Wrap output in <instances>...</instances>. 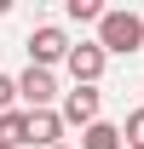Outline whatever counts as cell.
Masks as SVG:
<instances>
[{
    "mask_svg": "<svg viewBox=\"0 0 144 149\" xmlns=\"http://www.w3.org/2000/svg\"><path fill=\"white\" fill-rule=\"evenodd\" d=\"M98 46H104L109 57L144 52V17H138V12H109V17L98 23Z\"/></svg>",
    "mask_w": 144,
    "mask_h": 149,
    "instance_id": "1",
    "label": "cell"
},
{
    "mask_svg": "<svg viewBox=\"0 0 144 149\" xmlns=\"http://www.w3.org/2000/svg\"><path fill=\"white\" fill-rule=\"evenodd\" d=\"M23 46H29V63H35V69H52V63H69V52H75V40L64 35L58 23H35Z\"/></svg>",
    "mask_w": 144,
    "mask_h": 149,
    "instance_id": "2",
    "label": "cell"
},
{
    "mask_svg": "<svg viewBox=\"0 0 144 149\" xmlns=\"http://www.w3.org/2000/svg\"><path fill=\"white\" fill-rule=\"evenodd\" d=\"M18 92H23V109H58V103H64L58 74H52V69H35V63L18 74Z\"/></svg>",
    "mask_w": 144,
    "mask_h": 149,
    "instance_id": "3",
    "label": "cell"
},
{
    "mask_svg": "<svg viewBox=\"0 0 144 149\" xmlns=\"http://www.w3.org/2000/svg\"><path fill=\"white\" fill-rule=\"evenodd\" d=\"M64 69L75 74V86H98V80H104V69H109V52L98 46V40H81V46L69 52V63H64Z\"/></svg>",
    "mask_w": 144,
    "mask_h": 149,
    "instance_id": "4",
    "label": "cell"
},
{
    "mask_svg": "<svg viewBox=\"0 0 144 149\" xmlns=\"http://www.w3.org/2000/svg\"><path fill=\"white\" fill-rule=\"evenodd\" d=\"M58 109H64V120H69V126H81V132H87V126H98V109H104V92H98V86H69Z\"/></svg>",
    "mask_w": 144,
    "mask_h": 149,
    "instance_id": "5",
    "label": "cell"
},
{
    "mask_svg": "<svg viewBox=\"0 0 144 149\" xmlns=\"http://www.w3.org/2000/svg\"><path fill=\"white\" fill-rule=\"evenodd\" d=\"M29 115H35V120H29V143L35 149H58L64 143V126H69L64 109H29Z\"/></svg>",
    "mask_w": 144,
    "mask_h": 149,
    "instance_id": "6",
    "label": "cell"
},
{
    "mask_svg": "<svg viewBox=\"0 0 144 149\" xmlns=\"http://www.w3.org/2000/svg\"><path fill=\"white\" fill-rule=\"evenodd\" d=\"M29 120H35L29 109H12V115H0V143H6V149H23V143H29Z\"/></svg>",
    "mask_w": 144,
    "mask_h": 149,
    "instance_id": "7",
    "label": "cell"
},
{
    "mask_svg": "<svg viewBox=\"0 0 144 149\" xmlns=\"http://www.w3.org/2000/svg\"><path fill=\"white\" fill-rule=\"evenodd\" d=\"M81 149H127V138H121V126L98 120V126H87V132H81Z\"/></svg>",
    "mask_w": 144,
    "mask_h": 149,
    "instance_id": "8",
    "label": "cell"
},
{
    "mask_svg": "<svg viewBox=\"0 0 144 149\" xmlns=\"http://www.w3.org/2000/svg\"><path fill=\"white\" fill-rule=\"evenodd\" d=\"M64 17H69V23H104L109 12L98 6V0H64Z\"/></svg>",
    "mask_w": 144,
    "mask_h": 149,
    "instance_id": "9",
    "label": "cell"
},
{
    "mask_svg": "<svg viewBox=\"0 0 144 149\" xmlns=\"http://www.w3.org/2000/svg\"><path fill=\"white\" fill-rule=\"evenodd\" d=\"M23 103V92H18V74H0V115H12Z\"/></svg>",
    "mask_w": 144,
    "mask_h": 149,
    "instance_id": "10",
    "label": "cell"
},
{
    "mask_svg": "<svg viewBox=\"0 0 144 149\" xmlns=\"http://www.w3.org/2000/svg\"><path fill=\"white\" fill-rule=\"evenodd\" d=\"M121 138H127V149H144V109H133V115H127Z\"/></svg>",
    "mask_w": 144,
    "mask_h": 149,
    "instance_id": "11",
    "label": "cell"
},
{
    "mask_svg": "<svg viewBox=\"0 0 144 149\" xmlns=\"http://www.w3.org/2000/svg\"><path fill=\"white\" fill-rule=\"evenodd\" d=\"M6 12H12V0H0V17H6Z\"/></svg>",
    "mask_w": 144,
    "mask_h": 149,
    "instance_id": "12",
    "label": "cell"
},
{
    "mask_svg": "<svg viewBox=\"0 0 144 149\" xmlns=\"http://www.w3.org/2000/svg\"><path fill=\"white\" fill-rule=\"evenodd\" d=\"M58 149H69V143H58Z\"/></svg>",
    "mask_w": 144,
    "mask_h": 149,
    "instance_id": "13",
    "label": "cell"
},
{
    "mask_svg": "<svg viewBox=\"0 0 144 149\" xmlns=\"http://www.w3.org/2000/svg\"><path fill=\"white\" fill-rule=\"evenodd\" d=\"M0 149H6V143H0Z\"/></svg>",
    "mask_w": 144,
    "mask_h": 149,
    "instance_id": "14",
    "label": "cell"
}]
</instances>
